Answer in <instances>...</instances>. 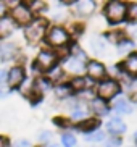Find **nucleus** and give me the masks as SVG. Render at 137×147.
Masks as SVG:
<instances>
[{
	"label": "nucleus",
	"mask_w": 137,
	"mask_h": 147,
	"mask_svg": "<svg viewBox=\"0 0 137 147\" xmlns=\"http://www.w3.org/2000/svg\"><path fill=\"white\" fill-rule=\"evenodd\" d=\"M8 15H10V18H11L13 21H15V24H16L18 28L28 26V24L34 20V16H32V13H31V10L28 8L26 2H23V3H19L18 7H15L13 10H10Z\"/></svg>",
	"instance_id": "0eeeda50"
},
{
	"label": "nucleus",
	"mask_w": 137,
	"mask_h": 147,
	"mask_svg": "<svg viewBox=\"0 0 137 147\" xmlns=\"http://www.w3.org/2000/svg\"><path fill=\"white\" fill-rule=\"evenodd\" d=\"M107 129L113 134V136H121V134L126 133V123L121 118H111V120L107 123Z\"/></svg>",
	"instance_id": "aec40b11"
},
{
	"label": "nucleus",
	"mask_w": 137,
	"mask_h": 147,
	"mask_svg": "<svg viewBox=\"0 0 137 147\" xmlns=\"http://www.w3.org/2000/svg\"><path fill=\"white\" fill-rule=\"evenodd\" d=\"M132 32H134V34L137 36V28H132Z\"/></svg>",
	"instance_id": "58836bf2"
},
{
	"label": "nucleus",
	"mask_w": 137,
	"mask_h": 147,
	"mask_svg": "<svg viewBox=\"0 0 137 147\" xmlns=\"http://www.w3.org/2000/svg\"><path fill=\"white\" fill-rule=\"evenodd\" d=\"M5 78H7V69L0 66V86L5 84Z\"/></svg>",
	"instance_id": "c9c22d12"
},
{
	"label": "nucleus",
	"mask_w": 137,
	"mask_h": 147,
	"mask_svg": "<svg viewBox=\"0 0 137 147\" xmlns=\"http://www.w3.org/2000/svg\"><path fill=\"white\" fill-rule=\"evenodd\" d=\"M118 92H120V84H118L116 81H111V79L102 81L99 84V89H97V94H99V97L102 100L113 99Z\"/></svg>",
	"instance_id": "1a4fd4ad"
},
{
	"label": "nucleus",
	"mask_w": 137,
	"mask_h": 147,
	"mask_svg": "<svg viewBox=\"0 0 137 147\" xmlns=\"http://www.w3.org/2000/svg\"><path fill=\"white\" fill-rule=\"evenodd\" d=\"M11 147H32V142L26 138H19L16 141H11Z\"/></svg>",
	"instance_id": "c756f323"
},
{
	"label": "nucleus",
	"mask_w": 137,
	"mask_h": 147,
	"mask_svg": "<svg viewBox=\"0 0 137 147\" xmlns=\"http://www.w3.org/2000/svg\"><path fill=\"white\" fill-rule=\"evenodd\" d=\"M34 91H36V86H34V78L28 74V76H26V79L21 82V84H19V86H18V89H16L15 92H18V94L21 95L23 99H26V100H28V99L31 97V94H32Z\"/></svg>",
	"instance_id": "f3484780"
},
{
	"label": "nucleus",
	"mask_w": 137,
	"mask_h": 147,
	"mask_svg": "<svg viewBox=\"0 0 137 147\" xmlns=\"http://www.w3.org/2000/svg\"><path fill=\"white\" fill-rule=\"evenodd\" d=\"M123 66L126 68V71L131 74H137V53H131L126 58V61L123 63Z\"/></svg>",
	"instance_id": "b1692460"
},
{
	"label": "nucleus",
	"mask_w": 137,
	"mask_h": 147,
	"mask_svg": "<svg viewBox=\"0 0 137 147\" xmlns=\"http://www.w3.org/2000/svg\"><path fill=\"white\" fill-rule=\"evenodd\" d=\"M0 147H11V139L5 134H0Z\"/></svg>",
	"instance_id": "72a5a7b5"
},
{
	"label": "nucleus",
	"mask_w": 137,
	"mask_h": 147,
	"mask_svg": "<svg viewBox=\"0 0 137 147\" xmlns=\"http://www.w3.org/2000/svg\"><path fill=\"white\" fill-rule=\"evenodd\" d=\"M52 136H53V134H52L50 131L40 129L37 133V142H39V146H48V144L52 142Z\"/></svg>",
	"instance_id": "a878e982"
},
{
	"label": "nucleus",
	"mask_w": 137,
	"mask_h": 147,
	"mask_svg": "<svg viewBox=\"0 0 137 147\" xmlns=\"http://www.w3.org/2000/svg\"><path fill=\"white\" fill-rule=\"evenodd\" d=\"M18 29V26L15 24L10 15H7L5 18H0V40L2 39H10L11 34Z\"/></svg>",
	"instance_id": "9b49d317"
},
{
	"label": "nucleus",
	"mask_w": 137,
	"mask_h": 147,
	"mask_svg": "<svg viewBox=\"0 0 137 147\" xmlns=\"http://www.w3.org/2000/svg\"><path fill=\"white\" fill-rule=\"evenodd\" d=\"M2 2L7 5V8H8V10H13L15 7H18L19 3H23L24 0H2Z\"/></svg>",
	"instance_id": "473e14b6"
},
{
	"label": "nucleus",
	"mask_w": 137,
	"mask_h": 147,
	"mask_svg": "<svg viewBox=\"0 0 137 147\" xmlns=\"http://www.w3.org/2000/svg\"><path fill=\"white\" fill-rule=\"evenodd\" d=\"M56 63H60V58H58V53L53 49H40L36 55V58L32 60V65L42 74L45 71H48L52 66H55Z\"/></svg>",
	"instance_id": "7ed1b4c3"
},
{
	"label": "nucleus",
	"mask_w": 137,
	"mask_h": 147,
	"mask_svg": "<svg viewBox=\"0 0 137 147\" xmlns=\"http://www.w3.org/2000/svg\"><path fill=\"white\" fill-rule=\"evenodd\" d=\"M32 147H42V146H32Z\"/></svg>",
	"instance_id": "a19ab883"
},
{
	"label": "nucleus",
	"mask_w": 137,
	"mask_h": 147,
	"mask_svg": "<svg viewBox=\"0 0 137 147\" xmlns=\"http://www.w3.org/2000/svg\"><path fill=\"white\" fill-rule=\"evenodd\" d=\"M69 39H71V34L66 28L60 26V24H52V26L47 28L44 42L48 45V49L58 50L61 47H66L69 44Z\"/></svg>",
	"instance_id": "f03ea898"
},
{
	"label": "nucleus",
	"mask_w": 137,
	"mask_h": 147,
	"mask_svg": "<svg viewBox=\"0 0 137 147\" xmlns=\"http://www.w3.org/2000/svg\"><path fill=\"white\" fill-rule=\"evenodd\" d=\"M134 49V42L128 39H123L121 42H118V52L120 53H129Z\"/></svg>",
	"instance_id": "cd10ccee"
},
{
	"label": "nucleus",
	"mask_w": 137,
	"mask_h": 147,
	"mask_svg": "<svg viewBox=\"0 0 137 147\" xmlns=\"http://www.w3.org/2000/svg\"><path fill=\"white\" fill-rule=\"evenodd\" d=\"M8 13H10V10L7 8V5H5L2 0H0V18H5Z\"/></svg>",
	"instance_id": "f704fd0d"
},
{
	"label": "nucleus",
	"mask_w": 137,
	"mask_h": 147,
	"mask_svg": "<svg viewBox=\"0 0 137 147\" xmlns=\"http://www.w3.org/2000/svg\"><path fill=\"white\" fill-rule=\"evenodd\" d=\"M45 147H61L60 144H55V142H50L48 146H45Z\"/></svg>",
	"instance_id": "4c0bfd02"
},
{
	"label": "nucleus",
	"mask_w": 137,
	"mask_h": 147,
	"mask_svg": "<svg viewBox=\"0 0 137 147\" xmlns=\"http://www.w3.org/2000/svg\"><path fill=\"white\" fill-rule=\"evenodd\" d=\"M90 47L94 49V52L100 53L105 50V42H103V39H100V37H92L90 39Z\"/></svg>",
	"instance_id": "c85d7f7f"
},
{
	"label": "nucleus",
	"mask_w": 137,
	"mask_h": 147,
	"mask_svg": "<svg viewBox=\"0 0 137 147\" xmlns=\"http://www.w3.org/2000/svg\"><path fill=\"white\" fill-rule=\"evenodd\" d=\"M26 76H28V69H26V66L24 65H18V63H13V65L7 69L5 86L8 87L11 92H15L18 89V86L26 79Z\"/></svg>",
	"instance_id": "39448f33"
},
{
	"label": "nucleus",
	"mask_w": 137,
	"mask_h": 147,
	"mask_svg": "<svg viewBox=\"0 0 137 147\" xmlns=\"http://www.w3.org/2000/svg\"><path fill=\"white\" fill-rule=\"evenodd\" d=\"M115 112L120 113V115H129L132 112V108H131V105L128 104L126 99H118L115 102Z\"/></svg>",
	"instance_id": "393cba45"
},
{
	"label": "nucleus",
	"mask_w": 137,
	"mask_h": 147,
	"mask_svg": "<svg viewBox=\"0 0 137 147\" xmlns=\"http://www.w3.org/2000/svg\"><path fill=\"white\" fill-rule=\"evenodd\" d=\"M44 76H45V78H47L52 84H58V82H63L66 73H64V69L61 68L60 63H56V65L52 66L48 71H45V73H44Z\"/></svg>",
	"instance_id": "2eb2a0df"
},
{
	"label": "nucleus",
	"mask_w": 137,
	"mask_h": 147,
	"mask_svg": "<svg viewBox=\"0 0 137 147\" xmlns=\"http://www.w3.org/2000/svg\"><path fill=\"white\" fill-rule=\"evenodd\" d=\"M87 110H90L92 113H95L97 117H105V115H108V112H110V108H108L107 102H105V100H102L100 97L90 100L89 108H87Z\"/></svg>",
	"instance_id": "6ab92c4d"
},
{
	"label": "nucleus",
	"mask_w": 137,
	"mask_h": 147,
	"mask_svg": "<svg viewBox=\"0 0 137 147\" xmlns=\"http://www.w3.org/2000/svg\"><path fill=\"white\" fill-rule=\"evenodd\" d=\"M53 95L60 100H68L71 97H74V92L69 86V82H58V84H53V89H52Z\"/></svg>",
	"instance_id": "ddd939ff"
},
{
	"label": "nucleus",
	"mask_w": 137,
	"mask_h": 147,
	"mask_svg": "<svg viewBox=\"0 0 137 147\" xmlns=\"http://www.w3.org/2000/svg\"><path fill=\"white\" fill-rule=\"evenodd\" d=\"M52 123L56 126V128H60L63 131H69L71 128H74V123L69 118H64V117H55L52 118Z\"/></svg>",
	"instance_id": "5701e85b"
},
{
	"label": "nucleus",
	"mask_w": 137,
	"mask_h": 147,
	"mask_svg": "<svg viewBox=\"0 0 137 147\" xmlns=\"http://www.w3.org/2000/svg\"><path fill=\"white\" fill-rule=\"evenodd\" d=\"M69 86H71L74 94H79V92L87 91L92 86V81L89 78H86V76H73V79L69 81Z\"/></svg>",
	"instance_id": "4468645a"
},
{
	"label": "nucleus",
	"mask_w": 137,
	"mask_h": 147,
	"mask_svg": "<svg viewBox=\"0 0 137 147\" xmlns=\"http://www.w3.org/2000/svg\"><path fill=\"white\" fill-rule=\"evenodd\" d=\"M48 26H50V24H48V20H45L44 16L42 18H34L28 26L23 28L24 40L29 44V45H37L39 42L44 40Z\"/></svg>",
	"instance_id": "f257e3e1"
},
{
	"label": "nucleus",
	"mask_w": 137,
	"mask_h": 147,
	"mask_svg": "<svg viewBox=\"0 0 137 147\" xmlns=\"http://www.w3.org/2000/svg\"><path fill=\"white\" fill-rule=\"evenodd\" d=\"M134 138H136V142H137V133H136V136H134Z\"/></svg>",
	"instance_id": "ea45409f"
},
{
	"label": "nucleus",
	"mask_w": 137,
	"mask_h": 147,
	"mask_svg": "<svg viewBox=\"0 0 137 147\" xmlns=\"http://www.w3.org/2000/svg\"><path fill=\"white\" fill-rule=\"evenodd\" d=\"M60 2L63 5H74V2H76V0H60Z\"/></svg>",
	"instance_id": "e433bc0d"
},
{
	"label": "nucleus",
	"mask_w": 137,
	"mask_h": 147,
	"mask_svg": "<svg viewBox=\"0 0 137 147\" xmlns=\"http://www.w3.org/2000/svg\"><path fill=\"white\" fill-rule=\"evenodd\" d=\"M74 8L76 13L81 16H89L94 13L95 10V0H76L74 2Z\"/></svg>",
	"instance_id": "a211bd4d"
},
{
	"label": "nucleus",
	"mask_w": 137,
	"mask_h": 147,
	"mask_svg": "<svg viewBox=\"0 0 137 147\" xmlns=\"http://www.w3.org/2000/svg\"><path fill=\"white\" fill-rule=\"evenodd\" d=\"M100 126V121L97 120V118H84V120L77 121L76 125H74V128H76L77 131H81V133H92V131H97Z\"/></svg>",
	"instance_id": "dca6fc26"
},
{
	"label": "nucleus",
	"mask_w": 137,
	"mask_h": 147,
	"mask_svg": "<svg viewBox=\"0 0 137 147\" xmlns=\"http://www.w3.org/2000/svg\"><path fill=\"white\" fill-rule=\"evenodd\" d=\"M126 15L129 16V20H132V21H137V3H132L131 7L128 8Z\"/></svg>",
	"instance_id": "7c9ffc66"
},
{
	"label": "nucleus",
	"mask_w": 137,
	"mask_h": 147,
	"mask_svg": "<svg viewBox=\"0 0 137 147\" xmlns=\"http://www.w3.org/2000/svg\"><path fill=\"white\" fill-rule=\"evenodd\" d=\"M19 57H21V47L15 40H0V63H16Z\"/></svg>",
	"instance_id": "20e7f679"
},
{
	"label": "nucleus",
	"mask_w": 137,
	"mask_h": 147,
	"mask_svg": "<svg viewBox=\"0 0 137 147\" xmlns=\"http://www.w3.org/2000/svg\"><path fill=\"white\" fill-rule=\"evenodd\" d=\"M86 73L89 76V79H103L105 73H107V68L103 66V63L100 61H95V60H90L86 63Z\"/></svg>",
	"instance_id": "9d476101"
},
{
	"label": "nucleus",
	"mask_w": 137,
	"mask_h": 147,
	"mask_svg": "<svg viewBox=\"0 0 137 147\" xmlns=\"http://www.w3.org/2000/svg\"><path fill=\"white\" fill-rule=\"evenodd\" d=\"M87 142H102L103 139H105V133L103 131H92V133H87L84 136Z\"/></svg>",
	"instance_id": "bb28decb"
},
{
	"label": "nucleus",
	"mask_w": 137,
	"mask_h": 147,
	"mask_svg": "<svg viewBox=\"0 0 137 147\" xmlns=\"http://www.w3.org/2000/svg\"><path fill=\"white\" fill-rule=\"evenodd\" d=\"M126 11H128V7L126 3L120 2V0H111L110 3L105 7V16L108 18L110 23H120L124 20Z\"/></svg>",
	"instance_id": "6e6552de"
},
{
	"label": "nucleus",
	"mask_w": 137,
	"mask_h": 147,
	"mask_svg": "<svg viewBox=\"0 0 137 147\" xmlns=\"http://www.w3.org/2000/svg\"><path fill=\"white\" fill-rule=\"evenodd\" d=\"M34 86H36V91L40 92L42 95H45L47 92H50L52 89H53V84H52L44 74L42 76H39V78H34Z\"/></svg>",
	"instance_id": "412c9836"
},
{
	"label": "nucleus",
	"mask_w": 137,
	"mask_h": 147,
	"mask_svg": "<svg viewBox=\"0 0 137 147\" xmlns=\"http://www.w3.org/2000/svg\"><path fill=\"white\" fill-rule=\"evenodd\" d=\"M28 8L31 10V13L34 18H42L44 15L47 13L48 10V5L45 0H24Z\"/></svg>",
	"instance_id": "f8f14e48"
},
{
	"label": "nucleus",
	"mask_w": 137,
	"mask_h": 147,
	"mask_svg": "<svg viewBox=\"0 0 137 147\" xmlns=\"http://www.w3.org/2000/svg\"><path fill=\"white\" fill-rule=\"evenodd\" d=\"M86 63L87 60L84 58H79V57H74V55H66L63 57V60H61V68L64 69V73L66 74H74V76H81V73L86 71Z\"/></svg>",
	"instance_id": "423d86ee"
},
{
	"label": "nucleus",
	"mask_w": 137,
	"mask_h": 147,
	"mask_svg": "<svg viewBox=\"0 0 137 147\" xmlns=\"http://www.w3.org/2000/svg\"><path fill=\"white\" fill-rule=\"evenodd\" d=\"M77 139L71 131H63L60 136V146L61 147H76Z\"/></svg>",
	"instance_id": "4be33fe9"
},
{
	"label": "nucleus",
	"mask_w": 137,
	"mask_h": 147,
	"mask_svg": "<svg viewBox=\"0 0 137 147\" xmlns=\"http://www.w3.org/2000/svg\"><path fill=\"white\" fill-rule=\"evenodd\" d=\"M11 94H13V92L10 91L5 84H2V86H0V102H2V100H7Z\"/></svg>",
	"instance_id": "2f4dec72"
}]
</instances>
